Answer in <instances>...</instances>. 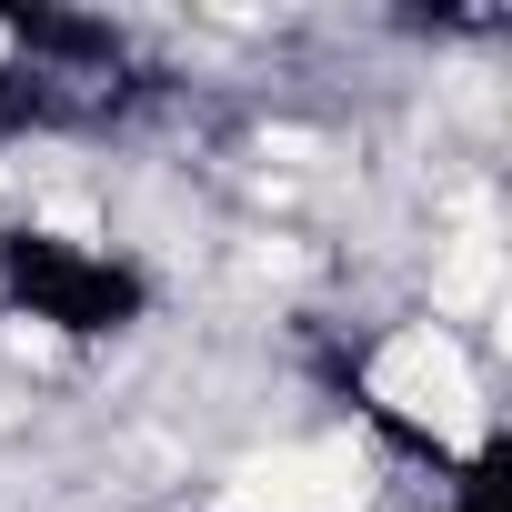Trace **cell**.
<instances>
[{"instance_id":"cell-1","label":"cell","mask_w":512,"mask_h":512,"mask_svg":"<svg viewBox=\"0 0 512 512\" xmlns=\"http://www.w3.org/2000/svg\"><path fill=\"white\" fill-rule=\"evenodd\" d=\"M0 312L51 342H121L151 322V272L121 241H91L61 221H11L0 231Z\"/></svg>"},{"instance_id":"cell-2","label":"cell","mask_w":512,"mask_h":512,"mask_svg":"<svg viewBox=\"0 0 512 512\" xmlns=\"http://www.w3.org/2000/svg\"><path fill=\"white\" fill-rule=\"evenodd\" d=\"M21 131H51V91H41V71H31L21 11H0V141H21Z\"/></svg>"}]
</instances>
